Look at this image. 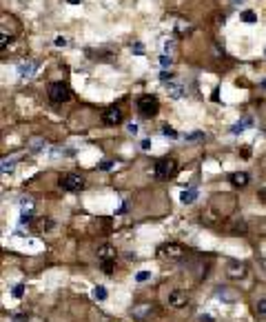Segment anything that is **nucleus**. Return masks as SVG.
<instances>
[{
    "label": "nucleus",
    "instance_id": "1",
    "mask_svg": "<svg viewBox=\"0 0 266 322\" xmlns=\"http://www.w3.org/2000/svg\"><path fill=\"white\" fill-rule=\"evenodd\" d=\"M138 111H140L142 118H153V116H158V111H160V102H158L156 96H140L138 98Z\"/></svg>",
    "mask_w": 266,
    "mask_h": 322
},
{
    "label": "nucleus",
    "instance_id": "2",
    "mask_svg": "<svg viewBox=\"0 0 266 322\" xmlns=\"http://www.w3.org/2000/svg\"><path fill=\"white\" fill-rule=\"evenodd\" d=\"M184 247L178 242H164L158 247V255H160L162 260H171V262H178V260L184 258Z\"/></svg>",
    "mask_w": 266,
    "mask_h": 322
},
{
    "label": "nucleus",
    "instance_id": "3",
    "mask_svg": "<svg viewBox=\"0 0 266 322\" xmlns=\"http://www.w3.org/2000/svg\"><path fill=\"white\" fill-rule=\"evenodd\" d=\"M178 171V162L173 160V158H162V160H158L156 165V178L158 180H168V178H173Z\"/></svg>",
    "mask_w": 266,
    "mask_h": 322
},
{
    "label": "nucleus",
    "instance_id": "4",
    "mask_svg": "<svg viewBox=\"0 0 266 322\" xmlns=\"http://www.w3.org/2000/svg\"><path fill=\"white\" fill-rule=\"evenodd\" d=\"M49 98L51 102H66L71 98V91H69V87H66L64 83H54L49 87Z\"/></svg>",
    "mask_w": 266,
    "mask_h": 322
},
{
    "label": "nucleus",
    "instance_id": "5",
    "mask_svg": "<svg viewBox=\"0 0 266 322\" xmlns=\"http://www.w3.org/2000/svg\"><path fill=\"white\" fill-rule=\"evenodd\" d=\"M60 187L66 189V191H80L84 187V178L80 173H66V176L60 178Z\"/></svg>",
    "mask_w": 266,
    "mask_h": 322
},
{
    "label": "nucleus",
    "instance_id": "6",
    "mask_svg": "<svg viewBox=\"0 0 266 322\" xmlns=\"http://www.w3.org/2000/svg\"><path fill=\"white\" fill-rule=\"evenodd\" d=\"M246 262H242V260H228L226 262V275L231 280H242L244 275H246Z\"/></svg>",
    "mask_w": 266,
    "mask_h": 322
},
{
    "label": "nucleus",
    "instance_id": "7",
    "mask_svg": "<svg viewBox=\"0 0 266 322\" xmlns=\"http://www.w3.org/2000/svg\"><path fill=\"white\" fill-rule=\"evenodd\" d=\"M102 122H104L106 127H116L122 122V111L120 107H106L104 111H102Z\"/></svg>",
    "mask_w": 266,
    "mask_h": 322
},
{
    "label": "nucleus",
    "instance_id": "8",
    "mask_svg": "<svg viewBox=\"0 0 266 322\" xmlns=\"http://www.w3.org/2000/svg\"><path fill=\"white\" fill-rule=\"evenodd\" d=\"M168 304H171L173 309H184V306L188 304V293L182 289H173L171 293H168Z\"/></svg>",
    "mask_w": 266,
    "mask_h": 322
},
{
    "label": "nucleus",
    "instance_id": "9",
    "mask_svg": "<svg viewBox=\"0 0 266 322\" xmlns=\"http://www.w3.org/2000/svg\"><path fill=\"white\" fill-rule=\"evenodd\" d=\"M220 220H222V213L218 211V209H206V211H204V216H202V222L204 224H218Z\"/></svg>",
    "mask_w": 266,
    "mask_h": 322
},
{
    "label": "nucleus",
    "instance_id": "10",
    "mask_svg": "<svg viewBox=\"0 0 266 322\" xmlns=\"http://www.w3.org/2000/svg\"><path fill=\"white\" fill-rule=\"evenodd\" d=\"M54 227H56V222L51 220V218H38V220L34 222V229H36V231H40V233L51 231Z\"/></svg>",
    "mask_w": 266,
    "mask_h": 322
},
{
    "label": "nucleus",
    "instance_id": "11",
    "mask_svg": "<svg viewBox=\"0 0 266 322\" xmlns=\"http://www.w3.org/2000/svg\"><path fill=\"white\" fill-rule=\"evenodd\" d=\"M231 185L233 187H246L248 185V173L246 171H238L231 176Z\"/></svg>",
    "mask_w": 266,
    "mask_h": 322
},
{
    "label": "nucleus",
    "instance_id": "12",
    "mask_svg": "<svg viewBox=\"0 0 266 322\" xmlns=\"http://www.w3.org/2000/svg\"><path fill=\"white\" fill-rule=\"evenodd\" d=\"M98 258L100 260H116V249L111 244H102L98 249Z\"/></svg>",
    "mask_w": 266,
    "mask_h": 322
},
{
    "label": "nucleus",
    "instance_id": "13",
    "mask_svg": "<svg viewBox=\"0 0 266 322\" xmlns=\"http://www.w3.org/2000/svg\"><path fill=\"white\" fill-rule=\"evenodd\" d=\"M246 233H248V227L244 220H235L231 224V236H246Z\"/></svg>",
    "mask_w": 266,
    "mask_h": 322
},
{
    "label": "nucleus",
    "instance_id": "14",
    "mask_svg": "<svg viewBox=\"0 0 266 322\" xmlns=\"http://www.w3.org/2000/svg\"><path fill=\"white\" fill-rule=\"evenodd\" d=\"M100 267H102V273H106V275H111V273H114L116 271V260H100Z\"/></svg>",
    "mask_w": 266,
    "mask_h": 322
},
{
    "label": "nucleus",
    "instance_id": "15",
    "mask_svg": "<svg viewBox=\"0 0 266 322\" xmlns=\"http://www.w3.org/2000/svg\"><path fill=\"white\" fill-rule=\"evenodd\" d=\"M255 313H258L260 318H266V298H260L258 302H255Z\"/></svg>",
    "mask_w": 266,
    "mask_h": 322
},
{
    "label": "nucleus",
    "instance_id": "16",
    "mask_svg": "<svg viewBox=\"0 0 266 322\" xmlns=\"http://www.w3.org/2000/svg\"><path fill=\"white\" fill-rule=\"evenodd\" d=\"M196 198H198V193H196V191H184V193H182V202H184V204L196 202Z\"/></svg>",
    "mask_w": 266,
    "mask_h": 322
},
{
    "label": "nucleus",
    "instance_id": "17",
    "mask_svg": "<svg viewBox=\"0 0 266 322\" xmlns=\"http://www.w3.org/2000/svg\"><path fill=\"white\" fill-rule=\"evenodd\" d=\"M168 94H171V98H182L184 91H182L180 85H171V87H168Z\"/></svg>",
    "mask_w": 266,
    "mask_h": 322
},
{
    "label": "nucleus",
    "instance_id": "18",
    "mask_svg": "<svg viewBox=\"0 0 266 322\" xmlns=\"http://www.w3.org/2000/svg\"><path fill=\"white\" fill-rule=\"evenodd\" d=\"M9 40H12V34H7V32H2V38H0V49H7V45H9Z\"/></svg>",
    "mask_w": 266,
    "mask_h": 322
},
{
    "label": "nucleus",
    "instance_id": "19",
    "mask_svg": "<svg viewBox=\"0 0 266 322\" xmlns=\"http://www.w3.org/2000/svg\"><path fill=\"white\" fill-rule=\"evenodd\" d=\"M242 20H244V23H248V25H250V23H255V20H258V16H255L253 12H244V14H242Z\"/></svg>",
    "mask_w": 266,
    "mask_h": 322
},
{
    "label": "nucleus",
    "instance_id": "20",
    "mask_svg": "<svg viewBox=\"0 0 266 322\" xmlns=\"http://www.w3.org/2000/svg\"><path fill=\"white\" fill-rule=\"evenodd\" d=\"M32 69H34V65H22L20 67V76H32Z\"/></svg>",
    "mask_w": 266,
    "mask_h": 322
},
{
    "label": "nucleus",
    "instance_id": "21",
    "mask_svg": "<svg viewBox=\"0 0 266 322\" xmlns=\"http://www.w3.org/2000/svg\"><path fill=\"white\" fill-rule=\"evenodd\" d=\"M96 295H98V298H106V291L102 289V287H98V289H96Z\"/></svg>",
    "mask_w": 266,
    "mask_h": 322
},
{
    "label": "nucleus",
    "instance_id": "22",
    "mask_svg": "<svg viewBox=\"0 0 266 322\" xmlns=\"http://www.w3.org/2000/svg\"><path fill=\"white\" fill-rule=\"evenodd\" d=\"M29 220H32V211H24L22 213V222H29Z\"/></svg>",
    "mask_w": 266,
    "mask_h": 322
},
{
    "label": "nucleus",
    "instance_id": "23",
    "mask_svg": "<svg viewBox=\"0 0 266 322\" xmlns=\"http://www.w3.org/2000/svg\"><path fill=\"white\" fill-rule=\"evenodd\" d=\"M162 134H164V136H176V131L168 129V127H164V129H162Z\"/></svg>",
    "mask_w": 266,
    "mask_h": 322
},
{
    "label": "nucleus",
    "instance_id": "24",
    "mask_svg": "<svg viewBox=\"0 0 266 322\" xmlns=\"http://www.w3.org/2000/svg\"><path fill=\"white\" fill-rule=\"evenodd\" d=\"M160 63L166 67V65H171V58H166V56H162V58H160Z\"/></svg>",
    "mask_w": 266,
    "mask_h": 322
},
{
    "label": "nucleus",
    "instance_id": "25",
    "mask_svg": "<svg viewBox=\"0 0 266 322\" xmlns=\"http://www.w3.org/2000/svg\"><path fill=\"white\" fill-rule=\"evenodd\" d=\"M202 322H216V320H213L211 315H202Z\"/></svg>",
    "mask_w": 266,
    "mask_h": 322
},
{
    "label": "nucleus",
    "instance_id": "26",
    "mask_svg": "<svg viewBox=\"0 0 266 322\" xmlns=\"http://www.w3.org/2000/svg\"><path fill=\"white\" fill-rule=\"evenodd\" d=\"M69 3H71V5H80V0H69Z\"/></svg>",
    "mask_w": 266,
    "mask_h": 322
}]
</instances>
